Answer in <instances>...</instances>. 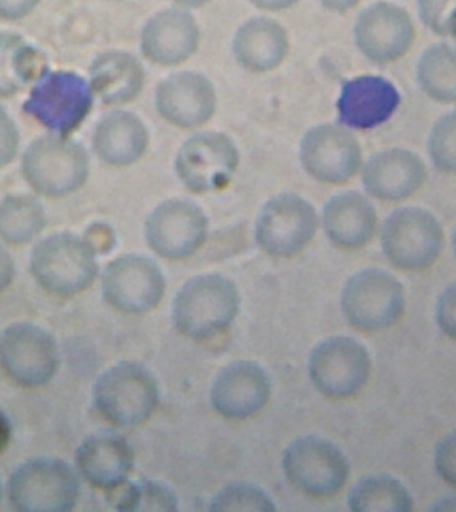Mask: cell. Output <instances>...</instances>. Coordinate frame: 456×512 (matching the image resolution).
<instances>
[{
  "label": "cell",
  "mask_w": 456,
  "mask_h": 512,
  "mask_svg": "<svg viewBox=\"0 0 456 512\" xmlns=\"http://www.w3.org/2000/svg\"><path fill=\"white\" fill-rule=\"evenodd\" d=\"M98 252L72 232H56L39 240L30 255V272L48 294L70 298L87 290L99 274Z\"/></svg>",
  "instance_id": "obj_2"
},
{
  "label": "cell",
  "mask_w": 456,
  "mask_h": 512,
  "mask_svg": "<svg viewBox=\"0 0 456 512\" xmlns=\"http://www.w3.org/2000/svg\"><path fill=\"white\" fill-rule=\"evenodd\" d=\"M7 492L19 512H68L78 503L79 472L66 460L38 456L12 471Z\"/></svg>",
  "instance_id": "obj_6"
},
{
  "label": "cell",
  "mask_w": 456,
  "mask_h": 512,
  "mask_svg": "<svg viewBox=\"0 0 456 512\" xmlns=\"http://www.w3.org/2000/svg\"><path fill=\"white\" fill-rule=\"evenodd\" d=\"M2 482H0V499H2Z\"/></svg>",
  "instance_id": "obj_48"
},
{
  "label": "cell",
  "mask_w": 456,
  "mask_h": 512,
  "mask_svg": "<svg viewBox=\"0 0 456 512\" xmlns=\"http://www.w3.org/2000/svg\"><path fill=\"white\" fill-rule=\"evenodd\" d=\"M282 468L288 482L312 498L339 494L351 472L346 454L331 440L318 435L299 436L288 443Z\"/></svg>",
  "instance_id": "obj_9"
},
{
  "label": "cell",
  "mask_w": 456,
  "mask_h": 512,
  "mask_svg": "<svg viewBox=\"0 0 456 512\" xmlns=\"http://www.w3.org/2000/svg\"><path fill=\"white\" fill-rule=\"evenodd\" d=\"M442 224L422 207H402L392 211L380 230L383 255L398 270L419 272L434 266L442 254Z\"/></svg>",
  "instance_id": "obj_8"
},
{
  "label": "cell",
  "mask_w": 456,
  "mask_h": 512,
  "mask_svg": "<svg viewBox=\"0 0 456 512\" xmlns=\"http://www.w3.org/2000/svg\"><path fill=\"white\" fill-rule=\"evenodd\" d=\"M94 100L88 79L78 72L47 68L32 84L23 111L50 134L70 136L86 122Z\"/></svg>",
  "instance_id": "obj_5"
},
{
  "label": "cell",
  "mask_w": 456,
  "mask_h": 512,
  "mask_svg": "<svg viewBox=\"0 0 456 512\" xmlns=\"http://www.w3.org/2000/svg\"><path fill=\"white\" fill-rule=\"evenodd\" d=\"M430 511L456 512V495H447L435 500L430 507Z\"/></svg>",
  "instance_id": "obj_44"
},
{
  "label": "cell",
  "mask_w": 456,
  "mask_h": 512,
  "mask_svg": "<svg viewBox=\"0 0 456 512\" xmlns=\"http://www.w3.org/2000/svg\"><path fill=\"white\" fill-rule=\"evenodd\" d=\"M175 4H178L180 8H186V10H194V8H200L206 6L211 0H172Z\"/></svg>",
  "instance_id": "obj_45"
},
{
  "label": "cell",
  "mask_w": 456,
  "mask_h": 512,
  "mask_svg": "<svg viewBox=\"0 0 456 512\" xmlns=\"http://www.w3.org/2000/svg\"><path fill=\"white\" fill-rule=\"evenodd\" d=\"M290 52L286 28L274 19L255 16L236 30L232 54L236 63L252 74H266L282 66Z\"/></svg>",
  "instance_id": "obj_26"
},
{
  "label": "cell",
  "mask_w": 456,
  "mask_h": 512,
  "mask_svg": "<svg viewBox=\"0 0 456 512\" xmlns=\"http://www.w3.org/2000/svg\"><path fill=\"white\" fill-rule=\"evenodd\" d=\"M402 102L395 84L379 75H359L346 80L336 100L339 124L348 130L367 131L382 126Z\"/></svg>",
  "instance_id": "obj_21"
},
{
  "label": "cell",
  "mask_w": 456,
  "mask_h": 512,
  "mask_svg": "<svg viewBox=\"0 0 456 512\" xmlns=\"http://www.w3.org/2000/svg\"><path fill=\"white\" fill-rule=\"evenodd\" d=\"M160 118L180 130L203 127L215 115L218 94L202 72L180 71L167 76L155 91Z\"/></svg>",
  "instance_id": "obj_18"
},
{
  "label": "cell",
  "mask_w": 456,
  "mask_h": 512,
  "mask_svg": "<svg viewBox=\"0 0 456 512\" xmlns=\"http://www.w3.org/2000/svg\"><path fill=\"white\" fill-rule=\"evenodd\" d=\"M111 502L120 512H172L179 510L175 491L159 480L140 479L126 482L111 491Z\"/></svg>",
  "instance_id": "obj_32"
},
{
  "label": "cell",
  "mask_w": 456,
  "mask_h": 512,
  "mask_svg": "<svg viewBox=\"0 0 456 512\" xmlns=\"http://www.w3.org/2000/svg\"><path fill=\"white\" fill-rule=\"evenodd\" d=\"M15 263L10 252L0 244V292L6 291L15 279Z\"/></svg>",
  "instance_id": "obj_40"
},
{
  "label": "cell",
  "mask_w": 456,
  "mask_h": 512,
  "mask_svg": "<svg viewBox=\"0 0 456 512\" xmlns=\"http://www.w3.org/2000/svg\"><path fill=\"white\" fill-rule=\"evenodd\" d=\"M239 164L238 146L230 136L204 131L192 135L180 146L174 170L186 190L204 195L230 186Z\"/></svg>",
  "instance_id": "obj_11"
},
{
  "label": "cell",
  "mask_w": 456,
  "mask_h": 512,
  "mask_svg": "<svg viewBox=\"0 0 456 512\" xmlns=\"http://www.w3.org/2000/svg\"><path fill=\"white\" fill-rule=\"evenodd\" d=\"M418 10L428 30L447 36L448 23L456 12V0H418Z\"/></svg>",
  "instance_id": "obj_35"
},
{
  "label": "cell",
  "mask_w": 456,
  "mask_h": 512,
  "mask_svg": "<svg viewBox=\"0 0 456 512\" xmlns=\"http://www.w3.org/2000/svg\"><path fill=\"white\" fill-rule=\"evenodd\" d=\"M208 218L203 208L190 199L172 198L159 203L144 223V238L160 258H191L208 238Z\"/></svg>",
  "instance_id": "obj_14"
},
{
  "label": "cell",
  "mask_w": 456,
  "mask_h": 512,
  "mask_svg": "<svg viewBox=\"0 0 456 512\" xmlns=\"http://www.w3.org/2000/svg\"><path fill=\"white\" fill-rule=\"evenodd\" d=\"M162 268L148 256L126 254L112 259L102 272V296L114 310L143 315L162 302L166 292Z\"/></svg>",
  "instance_id": "obj_15"
},
{
  "label": "cell",
  "mask_w": 456,
  "mask_h": 512,
  "mask_svg": "<svg viewBox=\"0 0 456 512\" xmlns=\"http://www.w3.org/2000/svg\"><path fill=\"white\" fill-rule=\"evenodd\" d=\"M372 371L370 351L351 336L336 335L316 344L308 359L312 384L326 398H354L366 387Z\"/></svg>",
  "instance_id": "obj_12"
},
{
  "label": "cell",
  "mask_w": 456,
  "mask_h": 512,
  "mask_svg": "<svg viewBox=\"0 0 456 512\" xmlns=\"http://www.w3.org/2000/svg\"><path fill=\"white\" fill-rule=\"evenodd\" d=\"M415 36L411 15L390 2H376L364 8L354 26V40L360 54L376 64L403 58Z\"/></svg>",
  "instance_id": "obj_17"
},
{
  "label": "cell",
  "mask_w": 456,
  "mask_h": 512,
  "mask_svg": "<svg viewBox=\"0 0 456 512\" xmlns=\"http://www.w3.org/2000/svg\"><path fill=\"white\" fill-rule=\"evenodd\" d=\"M344 319L355 330H388L406 311V290L402 282L380 268H364L344 283L340 294Z\"/></svg>",
  "instance_id": "obj_7"
},
{
  "label": "cell",
  "mask_w": 456,
  "mask_h": 512,
  "mask_svg": "<svg viewBox=\"0 0 456 512\" xmlns=\"http://www.w3.org/2000/svg\"><path fill=\"white\" fill-rule=\"evenodd\" d=\"M304 172L318 183L340 186L355 178L363 167L362 147L342 124L311 127L299 144Z\"/></svg>",
  "instance_id": "obj_16"
},
{
  "label": "cell",
  "mask_w": 456,
  "mask_h": 512,
  "mask_svg": "<svg viewBox=\"0 0 456 512\" xmlns=\"http://www.w3.org/2000/svg\"><path fill=\"white\" fill-rule=\"evenodd\" d=\"M139 44L148 63L162 68L180 66L199 50V24L186 8H164L144 24Z\"/></svg>",
  "instance_id": "obj_20"
},
{
  "label": "cell",
  "mask_w": 456,
  "mask_h": 512,
  "mask_svg": "<svg viewBox=\"0 0 456 512\" xmlns=\"http://www.w3.org/2000/svg\"><path fill=\"white\" fill-rule=\"evenodd\" d=\"M20 170L35 194L64 198L87 183L90 156L86 148L70 136L48 134L28 144Z\"/></svg>",
  "instance_id": "obj_4"
},
{
  "label": "cell",
  "mask_w": 456,
  "mask_h": 512,
  "mask_svg": "<svg viewBox=\"0 0 456 512\" xmlns=\"http://www.w3.org/2000/svg\"><path fill=\"white\" fill-rule=\"evenodd\" d=\"M59 364L58 342L39 324L12 323L0 334V367L18 386H46L54 379Z\"/></svg>",
  "instance_id": "obj_13"
},
{
  "label": "cell",
  "mask_w": 456,
  "mask_h": 512,
  "mask_svg": "<svg viewBox=\"0 0 456 512\" xmlns=\"http://www.w3.org/2000/svg\"><path fill=\"white\" fill-rule=\"evenodd\" d=\"M134 463L135 454L131 444L112 431L88 435L75 452L79 475L92 487L107 492L128 482Z\"/></svg>",
  "instance_id": "obj_23"
},
{
  "label": "cell",
  "mask_w": 456,
  "mask_h": 512,
  "mask_svg": "<svg viewBox=\"0 0 456 512\" xmlns=\"http://www.w3.org/2000/svg\"><path fill=\"white\" fill-rule=\"evenodd\" d=\"M319 220L332 246L344 251L366 247L378 230V212L374 204L358 191L331 196L324 204Z\"/></svg>",
  "instance_id": "obj_24"
},
{
  "label": "cell",
  "mask_w": 456,
  "mask_h": 512,
  "mask_svg": "<svg viewBox=\"0 0 456 512\" xmlns=\"http://www.w3.org/2000/svg\"><path fill=\"white\" fill-rule=\"evenodd\" d=\"M146 72L131 52H100L88 67V83L95 98L108 107H123L142 94Z\"/></svg>",
  "instance_id": "obj_27"
},
{
  "label": "cell",
  "mask_w": 456,
  "mask_h": 512,
  "mask_svg": "<svg viewBox=\"0 0 456 512\" xmlns=\"http://www.w3.org/2000/svg\"><path fill=\"white\" fill-rule=\"evenodd\" d=\"M46 210L34 195L11 194L0 199V240L12 246L32 242L44 230Z\"/></svg>",
  "instance_id": "obj_30"
},
{
  "label": "cell",
  "mask_w": 456,
  "mask_h": 512,
  "mask_svg": "<svg viewBox=\"0 0 456 512\" xmlns=\"http://www.w3.org/2000/svg\"><path fill=\"white\" fill-rule=\"evenodd\" d=\"M435 324L444 336L456 342V282L448 284L436 299Z\"/></svg>",
  "instance_id": "obj_37"
},
{
  "label": "cell",
  "mask_w": 456,
  "mask_h": 512,
  "mask_svg": "<svg viewBox=\"0 0 456 512\" xmlns=\"http://www.w3.org/2000/svg\"><path fill=\"white\" fill-rule=\"evenodd\" d=\"M42 52L14 32H0V98L18 95L47 70Z\"/></svg>",
  "instance_id": "obj_28"
},
{
  "label": "cell",
  "mask_w": 456,
  "mask_h": 512,
  "mask_svg": "<svg viewBox=\"0 0 456 512\" xmlns=\"http://www.w3.org/2000/svg\"><path fill=\"white\" fill-rule=\"evenodd\" d=\"M427 150L436 170L456 175V110L436 120L428 136Z\"/></svg>",
  "instance_id": "obj_34"
},
{
  "label": "cell",
  "mask_w": 456,
  "mask_h": 512,
  "mask_svg": "<svg viewBox=\"0 0 456 512\" xmlns=\"http://www.w3.org/2000/svg\"><path fill=\"white\" fill-rule=\"evenodd\" d=\"M320 220L307 199L294 192L272 196L255 223V242L272 258L290 259L314 240Z\"/></svg>",
  "instance_id": "obj_10"
},
{
  "label": "cell",
  "mask_w": 456,
  "mask_h": 512,
  "mask_svg": "<svg viewBox=\"0 0 456 512\" xmlns=\"http://www.w3.org/2000/svg\"><path fill=\"white\" fill-rule=\"evenodd\" d=\"M19 146L18 126L7 110L0 106V168L7 167L8 164L14 162L18 156Z\"/></svg>",
  "instance_id": "obj_38"
},
{
  "label": "cell",
  "mask_w": 456,
  "mask_h": 512,
  "mask_svg": "<svg viewBox=\"0 0 456 512\" xmlns=\"http://www.w3.org/2000/svg\"><path fill=\"white\" fill-rule=\"evenodd\" d=\"M352 512H411L414 498L402 480L387 474L359 479L347 495Z\"/></svg>",
  "instance_id": "obj_29"
},
{
  "label": "cell",
  "mask_w": 456,
  "mask_h": 512,
  "mask_svg": "<svg viewBox=\"0 0 456 512\" xmlns=\"http://www.w3.org/2000/svg\"><path fill=\"white\" fill-rule=\"evenodd\" d=\"M248 2H250L252 6L259 8V10L278 12L288 10V8L299 3L300 0H248Z\"/></svg>",
  "instance_id": "obj_41"
},
{
  "label": "cell",
  "mask_w": 456,
  "mask_h": 512,
  "mask_svg": "<svg viewBox=\"0 0 456 512\" xmlns=\"http://www.w3.org/2000/svg\"><path fill=\"white\" fill-rule=\"evenodd\" d=\"M39 3L40 0H0V19L8 22L24 19Z\"/></svg>",
  "instance_id": "obj_39"
},
{
  "label": "cell",
  "mask_w": 456,
  "mask_h": 512,
  "mask_svg": "<svg viewBox=\"0 0 456 512\" xmlns=\"http://www.w3.org/2000/svg\"><path fill=\"white\" fill-rule=\"evenodd\" d=\"M434 468L439 478L456 490V428L436 443Z\"/></svg>",
  "instance_id": "obj_36"
},
{
  "label": "cell",
  "mask_w": 456,
  "mask_h": 512,
  "mask_svg": "<svg viewBox=\"0 0 456 512\" xmlns=\"http://www.w3.org/2000/svg\"><path fill=\"white\" fill-rule=\"evenodd\" d=\"M420 90L443 104L456 103V46L436 43L420 56L416 67Z\"/></svg>",
  "instance_id": "obj_31"
},
{
  "label": "cell",
  "mask_w": 456,
  "mask_h": 512,
  "mask_svg": "<svg viewBox=\"0 0 456 512\" xmlns=\"http://www.w3.org/2000/svg\"><path fill=\"white\" fill-rule=\"evenodd\" d=\"M92 402L112 426H139L159 406L158 380L144 364L123 360L98 376L92 388Z\"/></svg>",
  "instance_id": "obj_3"
},
{
  "label": "cell",
  "mask_w": 456,
  "mask_h": 512,
  "mask_svg": "<svg viewBox=\"0 0 456 512\" xmlns=\"http://www.w3.org/2000/svg\"><path fill=\"white\" fill-rule=\"evenodd\" d=\"M271 392L270 375L259 363L236 360L215 375L210 391L211 406L223 418L244 420L266 407Z\"/></svg>",
  "instance_id": "obj_19"
},
{
  "label": "cell",
  "mask_w": 456,
  "mask_h": 512,
  "mask_svg": "<svg viewBox=\"0 0 456 512\" xmlns=\"http://www.w3.org/2000/svg\"><path fill=\"white\" fill-rule=\"evenodd\" d=\"M447 36H454L456 38V12L452 16L450 23H448Z\"/></svg>",
  "instance_id": "obj_46"
},
{
  "label": "cell",
  "mask_w": 456,
  "mask_h": 512,
  "mask_svg": "<svg viewBox=\"0 0 456 512\" xmlns=\"http://www.w3.org/2000/svg\"><path fill=\"white\" fill-rule=\"evenodd\" d=\"M240 311L239 288L222 274L196 275L188 279L172 300L175 330L195 342L223 334Z\"/></svg>",
  "instance_id": "obj_1"
},
{
  "label": "cell",
  "mask_w": 456,
  "mask_h": 512,
  "mask_svg": "<svg viewBox=\"0 0 456 512\" xmlns=\"http://www.w3.org/2000/svg\"><path fill=\"white\" fill-rule=\"evenodd\" d=\"M12 438V424L6 411L0 407V454H3L10 446Z\"/></svg>",
  "instance_id": "obj_42"
},
{
  "label": "cell",
  "mask_w": 456,
  "mask_h": 512,
  "mask_svg": "<svg viewBox=\"0 0 456 512\" xmlns=\"http://www.w3.org/2000/svg\"><path fill=\"white\" fill-rule=\"evenodd\" d=\"M210 511H275L276 506L266 491L254 484L236 482L227 484L212 496Z\"/></svg>",
  "instance_id": "obj_33"
},
{
  "label": "cell",
  "mask_w": 456,
  "mask_h": 512,
  "mask_svg": "<svg viewBox=\"0 0 456 512\" xmlns=\"http://www.w3.org/2000/svg\"><path fill=\"white\" fill-rule=\"evenodd\" d=\"M452 250H454V255L456 258V227L454 230V234H452Z\"/></svg>",
  "instance_id": "obj_47"
},
{
  "label": "cell",
  "mask_w": 456,
  "mask_h": 512,
  "mask_svg": "<svg viewBox=\"0 0 456 512\" xmlns=\"http://www.w3.org/2000/svg\"><path fill=\"white\" fill-rule=\"evenodd\" d=\"M150 134L134 112L114 110L102 116L92 134V150L99 160L115 168L130 167L146 155Z\"/></svg>",
  "instance_id": "obj_25"
},
{
  "label": "cell",
  "mask_w": 456,
  "mask_h": 512,
  "mask_svg": "<svg viewBox=\"0 0 456 512\" xmlns=\"http://www.w3.org/2000/svg\"><path fill=\"white\" fill-rule=\"evenodd\" d=\"M318 2L320 6L326 8L328 11L343 14V12L350 11L352 8L358 6L360 0H318Z\"/></svg>",
  "instance_id": "obj_43"
},
{
  "label": "cell",
  "mask_w": 456,
  "mask_h": 512,
  "mask_svg": "<svg viewBox=\"0 0 456 512\" xmlns=\"http://www.w3.org/2000/svg\"><path fill=\"white\" fill-rule=\"evenodd\" d=\"M426 180L423 159L406 148L380 151L362 167L364 191L380 202H402L411 198Z\"/></svg>",
  "instance_id": "obj_22"
}]
</instances>
